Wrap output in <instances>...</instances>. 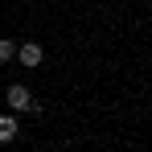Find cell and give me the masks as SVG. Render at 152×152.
Here are the masks:
<instances>
[{
    "instance_id": "3957f363",
    "label": "cell",
    "mask_w": 152,
    "mask_h": 152,
    "mask_svg": "<svg viewBox=\"0 0 152 152\" xmlns=\"http://www.w3.org/2000/svg\"><path fill=\"white\" fill-rule=\"evenodd\" d=\"M17 132H21V124H17V115L8 111V115H0V144H12L17 140Z\"/></svg>"
},
{
    "instance_id": "277c9868",
    "label": "cell",
    "mask_w": 152,
    "mask_h": 152,
    "mask_svg": "<svg viewBox=\"0 0 152 152\" xmlns=\"http://www.w3.org/2000/svg\"><path fill=\"white\" fill-rule=\"evenodd\" d=\"M17 58V41L12 37H0V62H12Z\"/></svg>"
},
{
    "instance_id": "6da1fadb",
    "label": "cell",
    "mask_w": 152,
    "mask_h": 152,
    "mask_svg": "<svg viewBox=\"0 0 152 152\" xmlns=\"http://www.w3.org/2000/svg\"><path fill=\"white\" fill-rule=\"evenodd\" d=\"M4 103H8V111H12V115H21V111H29V107H33V95H29L25 82H12V86L4 91Z\"/></svg>"
},
{
    "instance_id": "7a4b0ae2",
    "label": "cell",
    "mask_w": 152,
    "mask_h": 152,
    "mask_svg": "<svg viewBox=\"0 0 152 152\" xmlns=\"http://www.w3.org/2000/svg\"><path fill=\"white\" fill-rule=\"evenodd\" d=\"M17 58H21L25 70H37V66L45 62V50H41L37 41H21V45H17Z\"/></svg>"
}]
</instances>
